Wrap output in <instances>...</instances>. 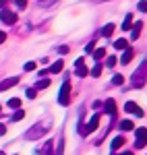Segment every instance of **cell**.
I'll list each match as a JSON object with an SVG mask.
<instances>
[{
	"label": "cell",
	"mask_w": 147,
	"mask_h": 155,
	"mask_svg": "<svg viewBox=\"0 0 147 155\" xmlns=\"http://www.w3.org/2000/svg\"><path fill=\"white\" fill-rule=\"evenodd\" d=\"M124 112L133 114V116H137V118H143V116H145V112H143L141 107L137 106L135 101H126V104H124Z\"/></svg>",
	"instance_id": "277c9868"
},
{
	"label": "cell",
	"mask_w": 147,
	"mask_h": 155,
	"mask_svg": "<svg viewBox=\"0 0 147 155\" xmlns=\"http://www.w3.org/2000/svg\"><path fill=\"white\" fill-rule=\"evenodd\" d=\"M122 83H124L122 74H114V77H112V85H122Z\"/></svg>",
	"instance_id": "d4e9b609"
},
{
	"label": "cell",
	"mask_w": 147,
	"mask_h": 155,
	"mask_svg": "<svg viewBox=\"0 0 147 155\" xmlns=\"http://www.w3.org/2000/svg\"><path fill=\"white\" fill-rule=\"evenodd\" d=\"M46 87H50V79H42V81H37L35 89H46Z\"/></svg>",
	"instance_id": "cb8c5ba5"
},
{
	"label": "cell",
	"mask_w": 147,
	"mask_h": 155,
	"mask_svg": "<svg viewBox=\"0 0 147 155\" xmlns=\"http://www.w3.org/2000/svg\"><path fill=\"white\" fill-rule=\"evenodd\" d=\"M116 62H118V60H116V56H108V58H106V66H108V68H112Z\"/></svg>",
	"instance_id": "4316f807"
},
{
	"label": "cell",
	"mask_w": 147,
	"mask_h": 155,
	"mask_svg": "<svg viewBox=\"0 0 147 155\" xmlns=\"http://www.w3.org/2000/svg\"><path fill=\"white\" fill-rule=\"evenodd\" d=\"M64 153V137H60V141L56 145V155H62Z\"/></svg>",
	"instance_id": "7402d4cb"
},
{
	"label": "cell",
	"mask_w": 147,
	"mask_h": 155,
	"mask_svg": "<svg viewBox=\"0 0 147 155\" xmlns=\"http://www.w3.org/2000/svg\"><path fill=\"white\" fill-rule=\"evenodd\" d=\"M0 155H6V153H2V151H0Z\"/></svg>",
	"instance_id": "f35d334b"
},
{
	"label": "cell",
	"mask_w": 147,
	"mask_h": 155,
	"mask_svg": "<svg viewBox=\"0 0 147 155\" xmlns=\"http://www.w3.org/2000/svg\"><path fill=\"white\" fill-rule=\"evenodd\" d=\"M91 74H93V77H99V74H102V62H98V64L91 68Z\"/></svg>",
	"instance_id": "484cf974"
},
{
	"label": "cell",
	"mask_w": 147,
	"mask_h": 155,
	"mask_svg": "<svg viewBox=\"0 0 147 155\" xmlns=\"http://www.w3.org/2000/svg\"><path fill=\"white\" fill-rule=\"evenodd\" d=\"M122 145H124V139H122V137H116V139L112 141V145H110V147H112V151H116V149H120Z\"/></svg>",
	"instance_id": "e0dca14e"
},
{
	"label": "cell",
	"mask_w": 147,
	"mask_h": 155,
	"mask_svg": "<svg viewBox=\"0 0 147 155\" xmlns=\"http://www.w3.org/2000/svg\"><path fill=\"white\" fill-rule=\"evenodd\" d=\"M93 50H95V41H89V44L85 46V52L87 54H93Z\"/></svg>",
	"instance_id": "f1b7e54d"
},
{
	"label": "cell",
	"mask_w": 147,
	"mask_h": 155,
	"mask_svg": "<svg viewBox=\"0 0 147 155\" xmlns=\"http://www.w3.org/2000/svg\"><path fill=\"white\" fill-rule=\"evenodd\" d=\"M27 97H29V99H35V97H37V89H35V87L27 89Z\"/></svg>",
	"instance_id": "83f0119b"
},
{
	"label": "cell",
	"mask_w": 147,
	"mask_h": 155,
	"mask_svg": "<svg viewBox=\"0 0 147 155\" xmlns=\"http://www.w3.org/2000/svg\"><path fill=\"white\" fill-rule=\"evenodd\" d=\"M145 72H147V60H143L141 64H139V68L133 72V87H143L145 85Z\"/></svg>",
	"instance_id": "7a4b0ae2"
},
{
	"label": "cell",
	"mask_w": 147,
	"mask_h": 155,
	"mask_svg": "<svg viewBox=\"0 0 147 155\" xmlns=\"http://www.w3.org/2000/svg\"><path fill=\"white\" fill-rule=\"evenodd\" d=\"M120 155H133V153H131V151H124V153H120Z\"/></svg>",
	"instance_id": "74e56055"
},
{
	"label": "cell",
	"mask_w": 147,
	"mask_h": 155,
	"mask_svg": "<svg viewBox=\"0 0 147 155\" xmlns=\"http://www.w3.org/2000/svg\"><path fill=\"white\" fill-rule=\"evenodd\" d=\"M102 106H104V104H102L99 99H98V101H93V107H95V110H99V107H102Z\"/></svg>",
	"instance_id": "836d02e7"
},
{
	"label": "cell",
	"mask_w": 147,
	"mask_h": 155,
	"mask_svg": "<svg viewBox=\"0 0 147 155\" xmlns=\"http://www.w3.org/2000/svg\"><path fill=\"white\" fill-rule=\"evenodd\" d=\"M0 19H2V23H6V25H15L17 23V12H11V11H2L0 12Z\"/></svg>",
	"instance_id": "52a82bcc"
},
{
	"label": "cell",
	"mask_w": 147,
	"mask_h": 155,
	"mask_svg": "<svg viewBox=\"0 0 147 155\" xmlns=\"http://www.w3.org/2000/svg\"><path fill=\"white\" fill-rule=\"evenodd\" d=\"M98 124H99V114H93V116H91V120L87 122V126H83V134L93 132L95 128H98Z\"/></svg>",
	"instance_id": "8992f818"
},
{
	"label": "cell",
	"mask_w": 147,
	"mask_h": 155,
	"mask_svg": "<svg viewBox=\"0 0 147 155\" xmlns=\"http://www.w3.org/2000/svg\"><path fill=\"white\" fill-rule=\"evenodd\" d=\"M25 118V112H23V107H19V110H17V112H15V114H12V122H19V120H23Z\"/></svg>",
	"instance_id": "ffe728a7"
},
{
	"label": "cell",
	"mask_w": 147,
	"mask_h": 155,
	"mask_svg": "<svg viewBox=\"0 0 147 155\" xmlns=\"http://www.w3.org/2000/svg\"><path fill=\"white\" fill-rule=\"evenodd\" d=\"M114 29H116V27H114V25H112V23L104 25V29H102V35H104V37H110L112 33H114Z\"/></svg>",
	"instance_id": "5bb4252c"
},
{
	"label": "cell",
	"mask_w": 147,
	"mask_h": 155,
	"mask_svg": "<svg viewBox=\"0 0 147 155\" xmlns=\"http://www.w3.org/2000/svg\"><path fill=\"white\" fill-rule=\"evenodd\" d=\"M48 126H50V122H39V124H33L29 130L25 132V139H27V141H35V139H39V137H44V134L50 130Z\"/></svg>",
	"instance_id": "6da1fadb"
},
{
	"label": "cell",
	"mask_w": 147,
	"mask_h": 155,
	"mask_svg": "<svg viewBox=\"0 0 147 155\" xmlns=\"http://www.w3.org/2000/svg\"><path fill=\"white\" fill-rule=\"evenodd\" d=\"M17 83H19V79H17V77H11V79H6V81H2V83H0V91H6V89L15 87Z\"/></svg>",
	"instance_id": "30bf717a"
},
{
	"label": "cell",
	"mask_w": 147,
	"mask_h": 155,
	"mask_svg": "<svg viewBox=\"0 0 147 155\" xmlns=\"http://www.w3.org/2000/svg\"><path fill=\"white\" fill-rule=\"evenodd\" d=\"M58 54H62V56L68 54V46H58Z\"/></svg>",
	"instance_id": "1f68e13d"
},
{
	"label": "cell",
	"mask_w": 147,
	"mask_h": 155,
	"mask_svg": "<svg viewBox=\"0 0 147 155\" xmlns=\"http://www.w3.org/2000/svg\"><path fill=\"white\" fill-rule=\"evenodd\" d=\"M52 149H54V141H48V143H44L39 155H52Z\"/></svg>",
	"instance_id": "7c38bea8"
},
{
	"label": "cell",
	"mask_w": 147,
	"mask_h": 155,
	"mask_svg": "<svg viewBox=\"0 0 147 155\" xmlns=\"http://www.w3.org/2000/svg\"><path fill=\"white\" fill-rule=\"evenodd\" d=\"M4 132H6V126H4V124H0V137H2Z\"/></svg>",
	"instance_id": "e575fe53"
},
{
	"label": "cell",
	"mask_w": 147,
	"mask_h": 155,
	"mask_svg": "<svg viewBox=\"0 0 147 155\" xmlns=\"http://www.w3.org/2000/svg\"><path fill=\"white\" fill-rule=\"evenodd\" d=\"M4 39H6V33H4V31H0V44H2Z\"/></svg>",
	"instance_id": "d590c367"
},
{
	"label": "cell",
	"mask_w": 147,
	"mask_h": 155,
	"mask_svg": "<svg viewBox=\"0 0 147 155\" xmlns=\"http://www.w3.org/2000/svg\"><path fill=\"white\" fill-rule=\"evenodd\" d=\"M131 25H133V15L129 12L126 17H124V21H122V29L126 31V29H131Z\"/></svg>",
	"instance_id": "d6986e66"
},
{
	"label": "cell",
	"mask_w": 147,
	"mask_h": 155,
	"mask_svg": "<svg viewBox=\"0 0 147 155\" xmlns=\"http://www.w3.org/2000/svg\"><path fill=\"white\" fill-rule=\"evenodd\" d=\"M114 48L118 50V52H120V50H126L129 48V41H126V39H116V41H114Z\"/></svg>",
	"instance_id": "2e32d148"
},
{
	"label": "cell",
	"mask_w": 147,
	"mask_h": 155,
	"mask_svg": "<svg viewBox=\"0 0 147 155\" xmlns=\"http://www.w3.org/2000/svg\"><path fill=\"white\" fill-rule=\"evenodd\" d=\"M35 66H37L35 62H25V71H27V72H31V71H35Z\"/></svg>",
	"instance_id": "f546056e"
},
{
	"label": "cell",
	"mask_w": 147,
	"mask_h": 155,
	"mask_svg": "<svg viewBox=\"0 0 147 155\" xmlns=\"http://www.w3.org/2000/svg\"><path fill=\"white\" fill-rule=\"evenodd\" d=\"M8 107H12V110H19V107H21V99H19V97H12V99H8Z\"/></svg>",
	"instance_id": "44dd1931"
},
{
	"label": "cell",
	"mask_w": 147,
	"mask_h": 155,
	"mask_svg": "<svg viewBox=\"0 0 147 155\" xmlns=\"http://www.w3.org/2000/svg\"><path fill=\"white\" fill-rule=\"evenodd\" d=\"M37 2H44V0H37Z\"/></svg>",
	"instance_id": "ab89813d"
},
{
	"label": "cell",
	"mask_w": 147,
	"mask_h": 155,
	"mask_svg": "<svg viewBox=\"0 0 147 155\" xmlns=\"http://www.w3.org/2000/svg\"><path fill=\"white\" fill-rule=\"evenodd\" d=\"M15 2H17L19 8H25V6H27V0H15Z\"/></svg>",
	"instance_id": "d6a6232c"
},
{
	"label": "cell",
	"mask_w": 147,
	"mask_h": 155,
	"mask_svg": "<svg viewBox=\"0 0 147 155\" xmlns=\"http://www.w3.org/2000/svg\"><path fill=\"white\" fill-rule=\"evenodd\" d=\"M131 29H133V31H131V39H133V41H137V39H139V35H141V29H143V23H141V21H137V23L133 25Z\"/></svg>",
	"instance_id": "9c48e42d"
},
{
	"label": "cell",
	"mask_w": 147,
	"mask_h": 155,
	"mask_svg": "<svg viewBox=\"0 0 147 155\" xmlns=\"http://www.w3.org/2000/svg\"><path fill=\"white\" fill-rule=\"evenodd\" d=\"M133 128H135V124H133L131 120H122V122H120V130L129 132V130H133Z\"/></svg>",
	"instance_id": "9a60e30c"
},
{
	"label": "cell",
	"mask_w": 147,
	"mask_h": 155,
	"mask_svg": "<svg viewBox=\"0 0 147 155\" xmlns=\"http://www.w3.org/2000/svg\"><path fill=\"white\" fill-rule=\"evenodd\" d=\"M68 101H71V81H64L60 87V93H58V104L68 106Z\"/></svg>",
	"instance_id": "3957f363"
},
{
	"label": "cell",
	"mask_w": 147,
	"mask_h": 155,
	"mask_svg": "<svg viewBox=\"0 0 147 155\" xmlns=\"http://www.w3.org/2000/svg\"><path fill=\"white\" fill-rule=\"evenodd\" d=\"M0 6L4 8V6H6V0H0Z\"/></svg>",
	"instance_id": "8d00e7d4"
},
{
	"label": "cell",
	"mask_w": 147,
	"mask_h": 155,
	"mask_svg": "<svg viewBox=\"0 0 147 155\" xmlns=\"http://www.w3.org/2000/svg\"><path fill=\"white\" fill-rule=\"evenodd\" d=\"M139 11L147 12V0H141V2H139Z\"/></svg>",
	"instance_id": "4dcf8cb0"
},
{
	"label": "cell",
	"mask_w": 147,
	"mask_h": 155,
	"mask_svg": "<svg viewBox=\"0 0 147 155\" xmlns=\"http://www.w3.org/2000/svg\"><path fill=\"white\" fill-rule=\"evenodd\" d=\"M104 56H106V50H104V48H95V50H93V58L98 60V62H99V60H104Z\"/></svg>",
	"instance_id": "ac0fdd59"
},
{
	"label": "cell",
	"mask_w": 147,
	"mask_h": 155,
	"mask_svg": "<svg viewBox=\"0 0 147 155\" xmlns=\"http://www.w3.org/2000/svg\"><path fill=\"white\" fill-rule=\"evenodd\" d=\"M131 60H133V50L126 48V50H124V54L120 56V64H129Z\"/></svg>",
	"instance_id": "8fae6325"
},
{
	"label": "cell",
	"mask_w": 147,
	"mask_h": 155,
	"mask_svg": "<svg viewBox=\"0 0 147 155\" xmlns=\"http://www.w3.org/2000/svg\"><path fill=\"white\" fill-rule=\"evenodd\" d=\"M147 145V128H137V137H135V147L143 149Z\"/></svg>",
	"instance_id": "5b68a950"
},
{
	"label": "cell",
	"mask_w": 147,
	"mask_h": 155,
	"mask_svg": "<svg viewBox=\"0 0 147 155\" xmlns=\"http://www.w3.org/2000/svg\"><path fill=\"white\" fill-rule=\"evenodd\" d=\"M104 110H106V114H108V116H114V114H116V101H114V99H106V104H104Z\"/></svg>",
	"instance_id": "ba28073f"
},
{
	"label": "cell",
	"mask_w": 147,
	"mask_h": 155,
	"mask_svg": "<svg viewBox=\"0 0 147 155\" xmlns=\"http://www.w3.org/2000/svg\"><path fill=\"white\" fill-rule=\"evenodd\" d=\"M87 74H89L87 66H83V64H81V66H77V77H87Z\"/></svg>",
	"instance_id": "603a6c76"
},
{
	"label": "cell",
	"mask_w": 147,
	"mask_h": 155,
	"mask_svg": "<svg viewBox=\"0 0 147 155\" xmlns=\"http://www.w3.org/2000/svg\"><path fill=\"white\" fill-rule=\"evenodd\" d=\"M62 66H64V64H62V60H56V62H54V64H52V66L48 68V72L56 74V72H60V71H62Z\"/></svg>",
	"instance_id": "4fadbf2b"
}]
</instances>
